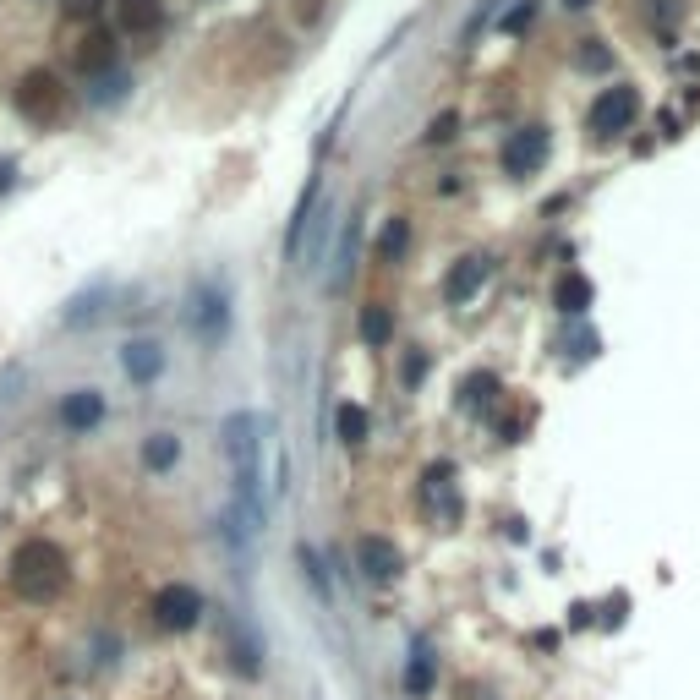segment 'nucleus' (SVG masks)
Here are the masks:
<instances>
[{
  "instance_id": "nucleus-13",
  "label": "nucleus",
  "mask_w": 700,
  "mask_h": 700,
  "mask_svg": "<svg viewBox=\"0 0 700 700\" xmlns=\"http://www.w3.org/2000/svg\"><path fill=\"white\" fill-rule=\"evenodd\" d=\"M312 208H318V175L307 181V192H301V203H296V219L285 225V258L296 263L301 252H307V225H312Z\"/></svg>"
},
{
  "instance_id": "nucleus-10",
  "label": "nucleus",
  "mask_w": 700,
  "mask_h": 700,
  "mask_svg": "<svg viewBox=\"0 0 700 700\" xmlns=\"http://www.w3.org/2000/svg\"><path fill=\"white\" fill-rule=\"evenodd\" d=\"M482 279H487V258H460L449 268V279H443V301H449V307H465V301L482 290Z\"/></svg>"
},
{
  "instance_id": "nucleus-28",
  "label": "nucleus",
  "mask_w": 700,
  "mask_h": 700,
  "mask_svg": "<svg viewBox=\"0 0 700 700\" xmlns=\"http://www.w3.org/2000/svg\"><path fill=\"white\" fill-rule=\"evenodd\" d=\"M66 11H72V17H93V11H99V0H72Z\"/></svg>"
},
{
  "instance_id": "nucleus-1",
  "label": "nucleus",
  "mask_w": 700,
  "mask_h": 700,
  "mask_svg": "<svg viewBox=\"0 0 700 700\" xmlns=\"http://www.w3.org/2000/svg\"><path fill=\"white\" fill-rule=\"evenodd\" d=\"M11 580L22 586V597L50 602L55 591L66 586V553L55 542H22L17 553H11Z\"/></svg>"
},
{
  "instance_id": "nucleus-29",
  "label": "nucleus",
  "mask_w": 700,
  "mask_h": 700,
  "mask_svg": "<svg viewBox=\"0 0 700 700\" xmlns=\"http://www.w3.org/2000/svg\"><path fill=\"white\" fill-rule=\"evenodd\" d=\"M0 192H11V165L0 159Z\"/></svg>"
},
{
  "instance_id": "nucleus-5",
  "label": "nucleus",
  "mask_w": 700,
  "mask_h": 700,
  "mask_svg": "<svg viewBox=\"0 0 700 700\" xmlns=\"http://www.w3.org/2000/svg\"><path fill=\"white\" fill-rule=\"evenodd\" d=\"M547 159V126H520L504 143V170L509 175H536Z\"/></svg>"
},
{
  "instance_id": "nucleus-18",
  "label": "nucleus",
  "mask_w": 700,
  "mask_h": 700,
  "mask_svg": "<svg viewBox=\"0 0 700 700\" xmlns=\"http://www.w3.org/2000/svg\"><path fill=\"white\" fill-rule=\"evenodd\" d=\"M181 460V443H175V433H154L143 443V465L148 471H170V465Z\"/></svg>"
},
{
  "instance_id": "nucleus-24",
  "label": "nucleus",
  "mask_w": 700,
  "mask_h": 700,
  "mask_svg": "<svg viewBox=\"0 0 700 700\" xmlns=\"http://www.w3.org/2000/svg\"><path fill=\"white\" fill-rule=\"evenodd\" d=\"M498 389V378L493 372H471V378H465V405H471V411H482L487 405V394Z\"/></svg>"
},
{
  "instance_id": "nucleus-20",
  "label": "nucleus",
  "mask_w": 700,
  "mask_h": 700,
  "mask_svg": "<svg viewBox=\"0 0 700 700\" xmlns=\"http://www.w3.org/2000/svg\"><path fill=\"white\" fill-rule=\"evenodd\" d=\"M115 11H121V28L126 33H148L159 22V0H121Z\"/></svg>"
},
{
  "instance_id": "nucleus-25",
  "label": "nucleus",
  "mask_w": 700,
  "mask_h": 700,
  "mask_svg": "<svg viewBox=\"0 0 700 700\" xmlns=\"http://www.w3.org/2000/svg\"><path fill=\"white\" fill-rule=\"evenodd\" d=\"M422 378H427V350H416V356H405V367H400V383H405V389H416Z\"/></svg>"
},
{
  "instance_id": "nucleus-3",
  "label": "nucleus",
  "mask_w": 700,
  "mask_h": 700,
  "mask_svg": "<svg viewBox=\"0 0 700 700\" xmlns=\"http://www.w3.org/2000/svg\"><path fill=\"white\" fill-rule=\"evenodd\" d=\"M154 624L159 629H170V635H186V629H197L203 624V591L197 586H159L154 591Z\"/></svg>"
},
{
  "instance_id": "nucleus-4",
  "label": "nucleus",
  "mask_w": 700,
  "mask_h": 700,
  "mask_svg": "<svg viewBox=\"0 0 700 700\" xmlns=\"http://www.w3.org/2000/svg\"><path fill=\"white\" fill-rule=\"evenodd\" d=\"M635 115H640V93L635 88H602L597 99H591V132H602V137H618V132H629L635 126Z\"/></svg>"
},
{
  "instance_id": "nucleus-6",
  "label": "nucleus",
  "mask_w": 700,
  "mask_h": 700,
  "mask_svg": "<svg viewBox=\"0 0 700 700\" xmlns=\"http://www.w3.org/2000/svg\"><path fill=\"white\" fill-rule=\"evenodd\" d=\"M356 564H361V575L367 580H400V569H405V558H400V547L389 542V536H361L356 542Z\"/></svg>"
},
{
  "instance_id": "nucleus-23",
  "label": "nucleus",
  "mask_w": 700,
  "mask_h": 700,
  "mask_svg": "<svg viewBox=\"0 0 700 700\" xmlns=\"http://www.w3.org/2000/svg\"><path fill=\"white\" fill-rule=\"evenodd\" d=\"M498 6H504V0H476V6H471V17H465V28H460V44H471L476 33H482L487 22H493V11H498Z\"/></svg>"
},
{
  "instance_id": "nucleus-11",
  "label": "nucleus",
  "mask_w": 700,
  "mask_h": 700,
  "mask_svg": "<svg viewBox=\"0 0 700 700\" xmlns=\"http://www.w3.org/2000/svg\"><path fill=\"white\" fill-rule=\"evenodd\" d=\"M121 367H126V378H132V383H154L159 372H165V345H159V340H132L121 350Z\"/></svg>"
},
{
  "instance_id": "nucleus-15",
  "label": "nucleus",
  "mask_w": 700,
  "mask_h": 700,
  "mask_svg": "<svg viewBox=\"0 0 700 700\" xmlns=\"http://www.w3.org/2000/svg\"><path fill=\"white\" fill-rule=\"evenodd\" d=\"M236 668L247 673V679H258V673H263V640H258V629H252L247 618L236 624Z\"/></svg>"
},
{
  "instance_id": "nucleus-12",
  "label": "nucleus",
  "mask_w": 700,
  "mask_h": 700,
  "mask_svg": "<svg viewBox=\"0 0 700 700\" xmlns=\"http://www.w3.org/2000/svg\"><path fill=\"white\" fill-rule=\"evenodd\" d=\"M110 296H115V290L104 285V279H99V285H88V290H77V296L61 307V329H88V323L104 312V301H110Z\"/></svg>"
},
{
  "instance_id": "nucleus-21",
  "label": "nucleus",
  "mask_w": 700,
  "mask_h": 700,
  "mask_svg": "<svg viewBox=\"0 0 700 700\" xmlns=\"http://www.w3.org/2000/svg\"><path fill=\"white\" fill-rule=\"evenodd\" d=\"M367 411H361V405H340V411H334V433H340V443H361L367 438Z\"/></svg>"
},
{
  "instance_id": "nucleus-9",
  "label": "nucleus",
  "mask_w": 700,
  "mask_h": 700,
  "mask_svg": "<svg viewBox=\"0 0 700 700\" xmlns=\"http://www.w3.org/2000/svg\"><path fill=\"white\" fill-rule=\"evenodd\" d=\"M356 252H361V214H350L345 225H340V247H334L329 290H350V279H356Z\"/></svg>"
},
{
  "instance_id": "nucleus-7",
  "label": "nucleus",
  "mask_w": 700,
  "mask_h": 700,
  "mask_svg": "<svg viewBox=\"0 0 700 700\" xmlns=\"http://www.w3.org/2000/svg\"><path fill=\"white\" fill-rule=\"evenodd\" d=\"M17 110L28 115V121H50L55 110H61V88H55L50 72H28L17 88Z\"/></svg>"
},
{
  "instance_id": "nucleus-27",
  "label": "nucleus",
  "mask_w": 700,
  "mask_h": 700,
  "mask_svg": "<svg viewBox=\"0 0 700 700\" xmlns=\"http://www.w3.org/2000/svg\"><path fill=\"white\" fill-rule=\"evenodd\" d=\"M531 11H536L531 0H520V6H515V11H509V17H504V33H520L525 22H531Z\"/></svg>"
},
{
  "instance_id": "nucleus-16",
  "label": "nucleus",
  "mask_w": 700,
  "mask_h": 700,
  "mask_svg": "<svg viewBox=\"0 0 700 700\" xmlns=\"http://www.w3.org/2000/svg\"><path fill=\"white\" fill-rule=\"evenodd\" d=\"M77 66H83V72H104V66H115V39H110V33H88L83 50H77Z\"/></svg>"
},
{
  "instance_id": "nucleus-17",
  "label": "nucleus",
  "mask_w": 700,
  "mask_h": 700,
  "mask_svg": "<svg viewBox=\"0 0 700 700\" xmlns=\"http://www.w3.org/2000/svg\"><path fill=\"white\" fill-rule=\"evenodd\" d=\"M433 679H438V673H433V651H427V646H411V662H405V690H411V695H427V690H433Z\"/></svg>"
},
{
  "instance_id": "nucleus-8",
  "label": "nucleus",
  "mask_w": 700,
  "mask_h": 700,
  "mask_svg": "<svg viewBox=\"0 0 700 700\" xmlns=\"http://www.w3.org/2000/svg\"><path fill=\"white\" fill-rule=\"evenodd\" d=\"M104 394L99 389H77V394H66L61 400V422H66V433H93V427L104 422Z\"/></svg>"
},
{
  "instance_id": "nucleus-19",
  "label": "nucleus",
  "mask_w": 700,
  "mask_h": 700,
  "mask_svg": "<svg viewBox=\"0 0 700 700\" xmlns=\"http://www.w3.org/2000/svg\"><path fill=\"white\" fill-rule=\"evenodd\" d=\"M361 340H367V345H389L394 340V312L389 307H361Z\"/></svg>"
},
{
  "instance_id": "nucleus-26",
  "label": "nucleus",
  "mask_w": 700,
  "mask_h": 700,
  "mask_svg": "<svg viewBox=\"0 0 700 700\" xmlns=\"http://www.w3.org/2000/svg\"><path fill=\"white\" fill-rule=\"evenodd\" d=\"M454 132H460V115H454V110H443L438 121H433V132H427V143H449Z\"/></svg>"
},
{
  "instance_id": "nucleus-30",
  "label": "nucleus",
  "mask_w": 700,
  "mask_h": 700,
  "mask_svg": "<svg viewBox=\"0 0 700 700\" xmlns=\"http://www.w3.org/2000/svg\"><path fill=\"white\" fill-rule=\"evenodd\" d=\"M564 6H569V11H580V6H591V0H564Z\"/></svg>"
},
{
  "instance_id": "nucleus-22",
  "label": "nucleus",
  "mask_w": 700,
  "mask_h": 700,
  "mask_svg": "<svg viewBox=\"0 0 700 700\" xmlns=\"http://www.w3.org/2000/svg\"><path fill=\"white\" fill-rule=\"evenodd\" d=\"M405 241H411V225H405V219H389V225H383V236H378V252L389 263H400L405 258Z\"/></svg>"
},
{
  "instance_id": "nucleus-2",
  "label": "nucleus",
  "mask_w": 700,
  "mask_h": 700,
  "mask_svg": "<svg viewBox=\"0 0 700 700\" xmlns=\"http://www.w3.org/2000/svg\"><path fill=\"white\" fill-rule=\"evenodd\" d=\"M186 323H192V334L203 345H219L230 334V296L219 279H197L192 285V312H186Z\"/></svg>"
},
{
  "instance_id": "nucleus-14",
  "label": "nucleus",
  "mask_w": 700,
  "mask_h": 700,
  "mask_svg": "<svg viewBox=\"0 0 700 700\" xmlns=\"http://www.w3.org/2000/svg\"><path fill=\"white\" fill-rule=\"evenodd\" d=\"M591 301H597V290H591V279H586V274H564V279L553 285V307H558V312H569V318H580V312H586Z\"/></svg>"
}]
</instances>
